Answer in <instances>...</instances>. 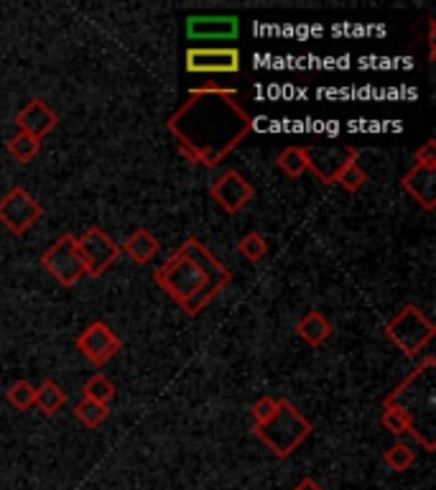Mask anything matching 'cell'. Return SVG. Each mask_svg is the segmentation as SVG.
<instances>
[{"mask_svg":"<svg viewBox=\"0 0 436 490\" xmlns=\"http://www.w3.org/2000/svg\"><path fill=\"white\" fill-rule=\"evenodd\" d=\"M112 396H115V383L105 376H93L82 388V398L94 401V404H105V406L112 401Z\"/></svg>","mask_w":436,"mask_h":490,"instance_id":"22","label":"cell"},{"mask_svg":"<svg viewBox=\"0 0 436 490\" xmlns=\"http://www.w3.org/2000/svg\"><path fill=\"white\" fill-rule=\"evenodd\" d=\"M77 254L82 258V266H85V276L100 279L110 266L118 263V258H120L123 251L100 225H90L77 237Z\"/></svg>","mask_w":436,"mask_h":490,"instance_id":"5","label":"cell"},{"mask_svg":"<svg viewBox=\"0 0 436 490\" xmlns=\"http://www.w3.org/2000/svg\"><path fill=\"white\" fill-rule=\"evenodd\" d=\"M75 416H77L79 422L87 429H97L110 416V409L105 404H94V401L82 398L77 406H75Z\"/></svg>","mask_w":436,"mask_h":490,"instance_id":"21","label":"cell"},{"mask_svg":"<svg viewBox=\"0 0 436 490\" xmlns=\"http://www.w3.org/2000/svg\"><path fill=\"white\" fill-rule=\"evenodd\" d=\"M77 348L79 352L94 365H105L110 363L120 348H123V343H120V337L110 330L105 322H93L90 327H85L77 337Z\"/></svg>","mask_w":436,"mask_h":490,"instance_id":"8","label":"cell"},{"mask_svg":"<svg viewBox=\"0 0 436 490\" xmlns=\"http://www.w3.org/2000/svg\"><path fill=\"white\" fill-rule=\"evenodd\" d=\"M189 39L197 41H215V39H237L240 21L235 16H194L187 21Z\"/></svg>","mask_w":436,"mask_h":490,"instance_id":"12","label":"cell"},{"mask_svg":"<svg viewBox=\"0 0 436 490\" xmlns=\"http://www.w3.org/2000/svg\"><path fill=\"white\" fill-rule=\"evenodd\" d=\"M434 333L436 327L432 325V319L411 304L393 316L386 327V337L396 348L404 350V355H408V358H416L421 350L432 343Z\"/></svg>","mask_w":436,"mask_h":490,"instance_id":"4","label":"cell"},{"mask_svg":"<svg viewBox=\"0 0 436 490\" xmlns=\"http://www.w3.org/2000/svg\"><path fill=\"white\" fill-rule=\"evenodd\" d=\"M294 490H325V488H322L316 480H312V477H304V480H301V483H298Z\"/></svg>","mask_w":436,"mask_h":490,"instance_id":"28","label":"cell"},{"mask_svg":"<svg viewBox=\"0 0 436 490\" xmlns=\"http://www.w3.org/2000/svg\"><path fill=\"white\" fill-rule=\"evenodd\" d=\"M404 187L423 209H434L436 205V166L416 164L408 174L401 179Z\"/></svg>","mask_w":436,"mask_h":490,"instance_id":"13","label":"cell"},{"mask_svg":"<svg viewBox=\"0 0 436 490\" xmlns=\"http://www.w3.org/2000/svg\"><path fill=\"white\" fill-rule=\"evenodd\" d=\"M380 422H383V427L388 429L390 434H396V437H401V434H416L414 432V416L408 409L404 406H396V404H386V412L380 416Z\"/></svg>","mask_w":436,"mask_h":490,"instance_id":"19","label":"cell"},{"mask_svg":"<svg viewBox=\"0 0 436 490\" xmlns=\"http://www.w3.org/2000/svg\"><path fill=\"white\" fill-rule=\"evenodd\" d=\"M154 279L189 316H197L233 281V271L202 240L189 237L179 254L158 266Z\"/></svg>","mask_w":436,"mask_h":490,"instance_id":"2","label":"cell"},{"mask_svg":"<svg viewBox=\"0 0 436 490\" xmlns=\"http://www.w3.org/2000/svg\"><path fill=\"white\" fill-rule=\"evenodd\" d=\"M297 334L304 343H309L312 348H322L332 337V325H329L327 316L314 309L309 315L301 316V322L297 325Z\"/></svg>","mask_w":436,"mask_h":490,"instance_id":"16","label":"cell"},{"mask_svg":"<svg viewBox=\"0 0 436 490\" xmlns=\"http://www.w3.org/2000/svg\"><path fill=\"white\" fill-rule=\"evenodd\" d=\"M57 123H59V115L51 111L41 97L29 100L16 115L18 130H21V133H29V136L39 138V141H41L44 136H49V133L57 128Z\"/></svg>","mask_w":436,"mask_h":490,"instance_id":"11","label":"cell"},{"mask_svg":"<svg viewBox=\"0 0 436 490\" xmlns=\"http://www.w3.org/2000/svg\"><path fill=\"white\" fill-rule=\"evenodd\" d=\"M41 215H44V207L39 205L23 187H13L0 200V222L13 236L29 233L33 225L41 220Z\"/></svg>","mask_w":436,"mask_h":490,"instance_id":"7","label":"cell"},{"mask_svg":"<svg viewBox=\"0 0 436 490\" xmlns=\"http://www.w3.org/2000/svg\"><path fill=\"white\" fill-rule=\"evenodd\" d=\"M64 404H67V394H64L59 383L44 380V383L36 388V404H33V406H39L47 416H54V414L62 412Z\"/></svg>","mask_w":436,"mask_h":490,"instance_id":"18","label":"cell"},{"mask_svg":"<svg viewBox=\"0 0 436 490\" xmlns=\"http://www.w3.org/2000/svg\"><path fill=\"white\" fill-rule=\"evenodd\" d=\"M383 459H386L388 470H393V473H405L416 462V455H414V450L408 444H393V447L386 450Z\"/></svg>","mask_w":436,"mask_h":490,"instance_id":"24","label":"cell"},{"mask_svg":"<svg viewBox=\"0 0 436 490\" xmlns=\"http://www.w3.org/2000/svg\"><path fill=\"white\" fill-rule=\"evenodd\" d=\"M237 251H240L243 258H248L250 263H258V261H263L265 254H268V243H265V237L261 236V233H248V236L240 237Z\"/></svg>","mask_w":436,"mask_h":490,"instance_id":"25","label":"cell"},{"mask_svg":"<svg viewBox=\"0 0 436 490\" xmlns=\"http://www.w3.org/2000/svg\"><path fill=\"white\" fill-rule=\"evenodd\" d=\"M41 266L67 289L79 284V279L85 276V266L77 254V236L67 233L62 236L47 254L41 255Z\"/></svg>","mask_w":436,"mask_h":490,"instance_id":"6","label":"cell"},{"mask_svg":"<svg viewBox=\"0 0 436 490\" xmlns=\"http://www.w3.org/2000/svg\"><path fill=\"white\" fill-rule=\"evenodd\" d=\"M120 251H123L130 261H136L138 266H146V263H151L154 258L161 251V243H158L156 236H151L146 227H138L136 233H130V236L125 237V243L120 245Z\"/></svg>","mask_w":436,"mask_h":490,"instance_id":"14","label":"cell"},{"mask_svg":"<svg viewBox=\"0 0 436 490\" xmlns=\"http://www.w3.org/2000/svg\"><path fill=\"white\" fill-rule=\"evenodd\" d=\"M360 151L358 148H352V146H347V158H344L343 164L337 166V172L332 174V184L337 182L344 192H360L362 190V184L368 182V176L362 172V166L358 164Z\"/></svg>","mask_w":436,"mask_h":490,"instance_id":"15","label":"cell"},{"mask_svg":"<svg viewBox=\"0 0 436 490\" xmlns=\"http://www.w3.org/2000/svg\"><path fill=\"white\" fill-rule=\"evenodd\" d=\"M255 434L276 458L286 459L289 455H294V450H298L309 440L312 424L298 414V409H294L291 401L280 398L279 412L273 414L265 424H255Z\"/></svg>","mask_w":436,"mask_h":490,"instance_id":"3","label":"cell"},{"mask_svg":"<svg viewBox=\"0 0 436 490\" xmlns=\"http://www.w3.org/2000/svg\"><path fill=\"white\" fill-rule=\"evenodd\" d=\"M166 126L189 161L212 169L253 130V118L240 108L237 90L207 85L189 93Z\"/></svg>","mask_w":436,"mask_h":490,"instance_id":"1","label":"cell"},{"mask_svg":"<svg viewBox=\"0 0 436 490\" xmlns=\"http://www.w3.org/2000/svg\"><path fill=\"white\" fill-rule=\"evenodd\" d=\"M416 164H423V166H436V143L426 141L416 151Z\"/></svg>","mask_w":436,"mask_h":490,"instance_id":"27","label":"cell"},{"mask_svg":"<svg viewBox=\"0 0 436 490\" xmlns=\"http://www.w3.org/2000/svg\"><path fill=\"white\" fill-rule=\"evenodd\" d=\"M8 404L16 409V412H29L33 404H36V388H33L29 380H16L11 388H8Z\"/></svg>","mask_w":436,"mask_h":490,"instance_id":"23","label":"cell"},{"mask_svg":"<svg viewBox=\"0 0 436 490\" xmlns=\"http://www.w3.org/2000/svg\"><path fill=\"white\" fill-rule=\"evenodd\" d=\"M240 51L233 47L202 49L187 51V69L194 75H237L240 72Z\"/></svg>","mask_w":436,"mask_h":490,"instance_id":"10","label":"cell"},{"mask_svg":"<svg viewBox=\"0 0 436 490\" xmlns=\"http://www.w3.org/2000/svg\"><path fill=\"white\" fill-rule=\"evenodd\" d=\"M5 148H8V154L16 158L18 164H29V161H33L36 154L41 151V141L29 136V133H21V130H18L16 136L5 143Z\"/></svg>","mask_w":436,"mask_h":490,"instance_id":"20","label":"cell"},{"mask_svg":"<svg viewBox=\"0 0 436 490\" xmlns=\"http://www.w3.org/2000/svg\"><path fill=\"white\" fill-rule=\"evenodd\" d=\"M209 194H212V200H215L227 215H237L240 209H245V207L255 200V187H253L240 172L230 169V172H225V174L219 176L218 182L209 187Z\"/></svg>","mask_w":436,"mask_h":490,"instance_id":"9","label":"cell"},{"mask_svg":"<svg viewBox=\"0 0 436 490\" xmlns=\"http://www.w3.org/2000/svg\"><path fill=\"white\" fill-rule=\"evenodd\" d=\"M280 172L291 179H298L304 172H312V151L307 146H289L279 154Z\"/></svg>","mask_w":436,"mask_h":490,"instance_id":"17","label":"cell"},{"mask_svg":"<svg viewBox=\"0 0 436 490\" xmlns=\"http://www.w3.org/2000/svg\"><path fill=\"white\" fill-rule=\"evenodd\" d=\"M279 401L280 398H273V396H261V398L253 404V409H250L253 422H255V424H265L273 414L279 412Z\"/></svg>","mask_w":436,"mask_h":490,"instance_id":"26","label":"cell"}]
</instances>
